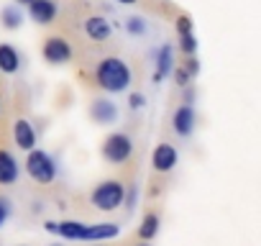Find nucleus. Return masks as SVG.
<instances>
[{
    "instance_id": "1",
    "label": "nucleus",
    "mask_w": 261,
    "mask_h": 246,
    "mask_svg": "<svg viewBox=\"0 0 261 246\" xmlns=\"http://www.w3.org/2000/svg\"><path fill=\"white\" fill-rule=\"evenodd\" d=\"M95 82L105 92H123L130 85V67L120 57H105L95 67Z\"/></svg>"
},
{
    "instance_id": "2",
    "label": "nucleus",
    "mask_w": 261,
    "mask_h": 246,
    "mask_svg": "<svg viewBox=\"0 0 261 246\" xmlns=\"http://www.w3.org/2000/svg\"><path fill=\"white\" fill-rule=\"evenodd\" d=\"M90 200H92V205H95L97 210H105V213L118 210V208L123 205V200H125V187H123V182H118V180H105V182H100V185L90 192Z\"/></svg>"
},
{
    "instance_id": "3",
    "label": "nucleus",
    "mask_w": 261,
    "mask_h": 246,
    "mask_svg": "<svg viewBox=\"0 0 261 246\" xmlns=\"http://www.w3.org/2000/svg\"><path fill=\"white\" fill-rule=\"evenodd\" d=\"M26 172H29V177H31L34 182L49 185V182H54V177H57V162L51 159V154H46V152H41V149H34V152H29V157H26Z\"/></svg>"
},
{
    "instance_id": "4",
    "label": "nucleus",
    "mask_w": 261,
    "mask_h": 246,
    "mask_svg": "<svg viewBox=\"0 0 261 246\" xmlns=\"http://www.w3.org/2000/svg\"><path fill=\"white\" fill-rule=\"evenodd\" d=\"M134 154V141L128 134H110L102 141V159L110 164H123Z\"/></svg>"
},
{
    "instance_id": "5",
    "label": "nucleus",
    "mask_w": 261,
    "mask_h": 246,
    "mask_svg": "<svg viewBox=\"0 0 261 246\" xmlns=\"http://www.w3.org/2000/svg\"><path fill=\"white\" fill-rule=\"evenodd\" d=\"M41 54L49 64H67L72 59V46L64 36H49L41 46Z\"/></svg>"
},
{
    "instance_id": "6",
    "label": "nucleus",
    "mask_w": 261,
    "mask_h": 246,
    "mask_svg": "<svg viewBox=\"0 0 261 246\" xmlns=\"http://www.w3.org/2000/svg\"><path fill=\"white\" fill-rule=\"evenodd\" d=\"M177 159H179V154H177V149L172 144H159L154 149V154H151V167H154V172H162L164 175V172H172L174 169Z\"/></svg>"
},
{
    "instance_id": "7",
    "label": "nucleus",
    "mask_w": 261,
    "mask_h": 246,
    "mask_svg": "<svg viewBox=\"0 0 261 246\" xmlns=\"http://www.w3.org/2000/svg\"><path fill=\"white\" fill-rule=\"evenodd\" d=\"M120 233V226L115 223H82V233H80V241H108V238H115Z\"/></svg>"
},
{
    "instance_id": "8",
    "label": "nucleus",
    "mask_w": 261,
    "mask_h": 246,
    "mask_svg": "<svg viewBox=\"0 0 261 246\" xmlns=\"http://www.w3.org/2000/svg\"><path fill=\"white\" fill-rule=\"evenodd\" d=\"M13 141L18 149L23 152H34L36 149V129L31 126V123L26 118H18L13 123Z\"/></svg>"
},
{
    "instance_id": "9",
    "label": "nucleus",
    "mask_w": 261,
    "mask_h": 246,
    "mask_svg": "<svg viewBox=\"0 0 261 246\" xmlns=\"http://www.w3.org/2000/svg\"><path fill=\"white\" fill-rule=\"evenodd\" d=\"M18 175H21L18 159L8 149H0V185H13L18 180Z\"/></svg>"
},
{
    "instance_id": "10",
    "label": "nucleus",
    "mask_w": 261,
    "mask_h": 246,
    "mask_svg": "<svg viewBox=\"0 0 261 246\" xmlns=\"http://www.w3.org/2000/svg\"><path fill=\"white\" fill-rule=\"evenodd\" d=\"M29 16L36 23L46 26V23H51L57 18V3L54 0H34V3L29 6Z\"/></svg>"
},
{
    "instance_id": "11",
    "label": "nucleus",
    "mask_w": 261,
    "mask_h": 246,
    "mask_svg": "<svg viewBox=\"0 0 261 246\" xmlns=\"http://www.w3.org/2000/svg\"><path fill=\"white\" fill-rule=\"evenodd\" d=\"M172 123H174V131L179 136H190L192 129H195V110H192V105H179Z\"/></svg>"
},
{
    "instance_id": "12",
    "label": "nucleus",
    "mask_w": 261,
    "mask_h": 246,
    "mask_svg": "<svg viewBox=\"0 0 261 246\" xmlns=\"http://www.w3.org/2000/svg\"><path fill=\"white\" fill-rule=\"evenodd\" d=\"M110 23H108V18H102V16H90L87 21H85V34L92 39V41H105L108 36H110Z\"/></svg>"
},
{
    "instance_id": "13",
    "label": "nucleus",
    "mask_w": 261,
    "mask_h": 246,
    "mask_svg": "<svg viewBox=\"0 0 261 246\" xmlns=\"http://www.w3.org/2000/svg\"><path fill=\"white\" fill-rule=\"evenodd\" d=\"M90 115H92V120H97V123H102V126H108V123H113V120H115L118 110H115V105H113L110 100L100 97V100H95V103H92Z\"/></svg>"
},
{
    "instance_id": "14",
    "label": "nucleus",
    "mask_w": 261,
    "mask_h": 246,
    "mask_svg": "<svg viewBox=\"0 0 261 246\" xmlns=\"http://www.w3.org/2000/svg\"><path fill=\"white\" fill-rule=\"evenodd\" d=\"M21 67V54L16 52V46L11 44H0V72L13 75Z\"/></svg>"
},
{
    "instance_id": "15",
    "label": "nucleus",
    "mask_w": 261,
    "mask_h": 246,
    "mask_svg": "<svg viewBox=\"0 0 261 246\" xmlns=\"http://www.w3.org/2000/svg\"><path fill=\"white\" fill-rule=\"evenodd\" d=\"M172 72V46L164 44L159 52H156V72H154V82H162L164 75Z\"/></svg>"
},
{
    "instance_id": "16",
    "label": "nucleus",
    "mask_w": 261,
    "mask_h": 246,
    "mask_svg": "<svg viewBox=\"0 0 261 246\" xmlns=\"http://www.w3.org/2000/svg\"><path fill=\"white\" fill-rule=\"evenodd\" d=\"M159 226H162L159 213H146L144 220H141V226H139V236H141V241H151V238L159 233Z\"/></svg>"
},
{
    "instance_id": "17",
    "label": "nucleus",
    "mask_w": 261,
    "mask_h": 246,
    "mask_svg": "<svg viewBox=\"0 0 261 246\" xmlns=\"http://www.w3.org/2000/svg\"><path fill=\"white\" fill-rule=\"evenodd\" d=\"M21 21H23V16H21V11H18V8H13V6H11V8H6V11H3V26H6V29H18V26H21Z\"/></svg>"
},
{
    "instance_id": "18",
    "label": "nucleus",
    "mask_w": 261,
    "mask_h": 246,
    "mask_svg": "<svg viewBox=\"0 0 261 246\" xmlns=\"http://www.w3.org/2000/svg\"><path fill=\"white\" fill-rule=\"evenodd\" d=\"M179 49H182V54H187V57H195V52H197V39H195L192 34H185V36H179Z\"/></svg>"
},
{
    "instance_id": "19",
    "label": "nucleus",
    "mask_w": 261,
    "mask_h": 246,
    "mask_svg": "<svg viewBox=\"0 0 261 246\" xmlns=\"http://www.w3.org/2000/svg\"><path fill=\"white\" fill-rule=\"evenodd\" d=\"M125 29H128L130 34H134V36H141V34L146 31V23H144V18H128Z\"/></svg>"
},
{
    "instance_id": "20",
    "label": "nucleus",
    "mask_w": 261,
    "mask_h": 246,
    "mask_svg": "<svg viewBox=\"0 0 261 246\" xmlns=\"http://www.w3.org/2000/svg\"><path fill=\"white\" fill-rule=\"evenodd\" d=\"M177 34H179V36L192 34V18H190V16H179V18H177Z\"/></svg>"
},
{
    "instance_id": "21",
    "label": "nucleus",
    "mask_w": 261,
    "mask_h": 246,
    "mask_svg": "<svg viewBox=\"0 0 261 246\" xmlns=\"http://www.w3.org/2000/svg\"><path fill=\"white\" fill-rule=\"evenodd\" d=\"M174 80H177V85H182V87H187L192 77L187 75V69H185V67H179V69H174Z\"/></svg>"
},
{
    "instance_id": "22",
    "label": "nucleus",
    "mask_w": 261,
    "mask_h": 246,
    "mask_svg": "<svg viewBox=\"0 0 261 246\" xmlns=\"http://www.w3.org/2000/svg\"><path fill=\"white\" fill-rule=\"evenodd\" d=\"M185 69H187V75H190V77H195V75L200 72V62H197L195 57H187V64H185Z\"/></svg>"
},
{
    "instance_id": "23",
    "label": "nucleus",
    "mask_w": 261,
    "mask_h": 246,
    "mask_svg": "<svg viewBox=\"0 0 261 246\" xmlns=\"http://www.w3.org/2000/svg\"><path fill=\"white\" fill-rule=\"evenodd\" d=\"M144 103H146V100H144V95H141V92H130V97H128V105L134 108V110H136V108H141Z\"/></svg>"
},
{
    "instance_id": "24",
    "label": "nucleus",
    "mask_w": 261,
    "mask_h": 246,
    "mask_svg": "<svg viewBox=\"0 0 261 246\" xmlns=\"http://www.w3.org/2000/svg\"><path fill=\"white\" fill-rule=\"evenodd\" d=\"M6 218H8V210H6V205H3V203H0V226L6 223Z\"/></svg>"
},
{
    "instance_id": "25",
    "label": "nucleus",
    "mask_w": 261,
    "mask_h": 246,
    "mask_svg": "<svg viewBox=\"0 0 261 246\" xmlns=\"http://www.w3.org/2000/svg\"><path fill=\"white\" fill-rule=\"evenodd\" d=\"M118 3H123V6H134V3H139V0H118Z\"/></svg>"
},
{
    "instance_id": "26",
    "label": "nucleus",
    "mask_w": 261,
    "mask_h": 246,
    "mask_svg": "<svg viewBox=\"0 0 261 246\" xmlns=\"http://www.w3.org/2000/svg\"><path fill=\"white\" fill-rule=\"evenodd\" d=\"M18 3H26V6H31V3H34V0H18Z\"/></svg>"
},
{
    "instance_id": "27",
    "label": "nucleus",
    "mask_w": 261,
    "mask_h": 246,
    "mask_svg": "<svg viewBox=\"0 0 261 246\" xmlns=\"http://www.w3.org/2000/svg\"><path fill=\"white\" fill-rule=\"evenodd\" d=\"M49 246H64V243H62V241H57V243H49Z\"/></svg>"
},
{
    "instance_id": "28",
    "label": "nucleus",
    "mask_w": 261,
    "mask_h": 246,
    "mask_svg": "<svg viewBox=\"0 0 261 246\" xmlns=\"http://www.w3.org/2000/svg\"><path fill=\"white\" fill-rule=\"evenodd\" d=\"M139 246H149V241H141V243H139Z\"/></svg>"
},
{
    "instance_id": "29",
    "label": "nucleus",
    "mask_w": 261,
    "mask_h": 246,
    "mask_svg": "<svg viewBox=\"0 0 261 246\" xmlns=\"http://www.w3.org/2000/svg\"><path fill=\"white\" fill-rule=\"evenodd\" d=\"M0 110H3V103H0Z\"/></svg>"
},
{
    "instance_id": "30",
    "label": "nucleus",
    "mask_w": 261,
    "mask_h": 246,
    "mask_svg": "<svg viewBox=\"0 0 261 246\" xmlns=\"http://www.w3.org/2000/svg\"><path fill=\"white\" fill-rule=\"evenodd\" d=\"M100 246H102V243H100Z\"/></svg>"
}]
</instances>
